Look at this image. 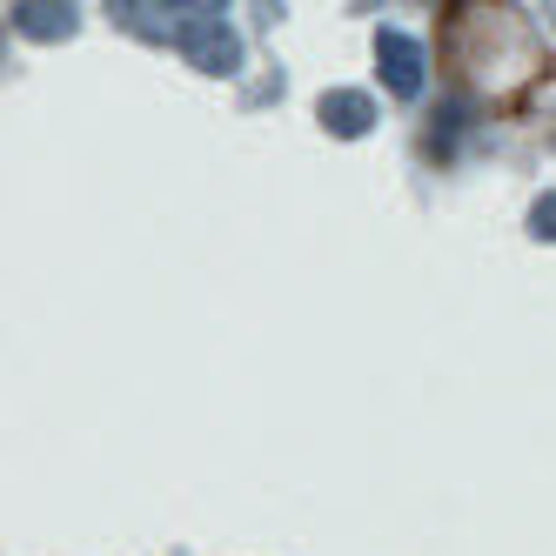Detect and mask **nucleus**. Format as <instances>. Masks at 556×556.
Listing matches in <instances>:
<instances>
[{"label":"nucleus","instance_id":"20e7f679","mask_svg":"<svg viewBox=\"0 0 556 556\" xmlns=\"http://www.w3.org/2000/svg\"><path fill=\"white\" fill-rule=\"evenodd\" d=\"M8 27L27 34V41H67L74 27H81V8H54V0H21L8 8Z\"/></svg>","mask_w":556,"mask_h":556},{"label":"nucleus","instance_id":"7ed1b4c3","mask_svg":"<svg viewBox=\"0 0 556 556\" xmlns=\"http://www.w3.org/2000/svg\"><path fill=\"white\" fill-rule=\"evenodd\" d=\"M315 114H323V135H336V141H363L382 122V108H376L369 88H329L323 101H315Z\"/></svg>","mask_w":556,"mask_h":556},{"label":"nucleus","instance_id":"f03ea898","mask_svg":"<svg viewBox=\"0 0 556 556\" xmlns=\"http://www.w3.org/2000/svg\"><path fill=\"white\" fill-rule=\"evenodd\" d=\"M376 81H382L389 101H422L429 94V48H422V34H409L403 21L376 27Z\"/></svg>","mask_w":556,"mask_h":556},{"label":"nucleus","instance_id":"f257e3e1","mask_svg":"<svg viewBox=\"0 0 556 556\" xmlns=\"http://www.w3.org/2000/svg\"><path fill=\"white\" fill-rule=\"evenodd\" d=\"M175 21H162V41L194 67V74H235L242 67V54H249V41H242V27H235L222 8H168Z\"/></svg>","mask_w":556,"mask_h":556},{"label":"nucleus","instance_id":"39448f33","mask_svg":"<svg viewBox=\"0 0 556 556\" xmlns=\"http://www.w3.org/2000/svg\"><path fill=\"white\" fill-rule=\"evenodd\" d=\"M549 222H556V194L543 188V194H536V202H530V228H523V235H530V242H549V235H556Z\"/></svg>","mask_w":556,"mask_h":556}]
</instances>
